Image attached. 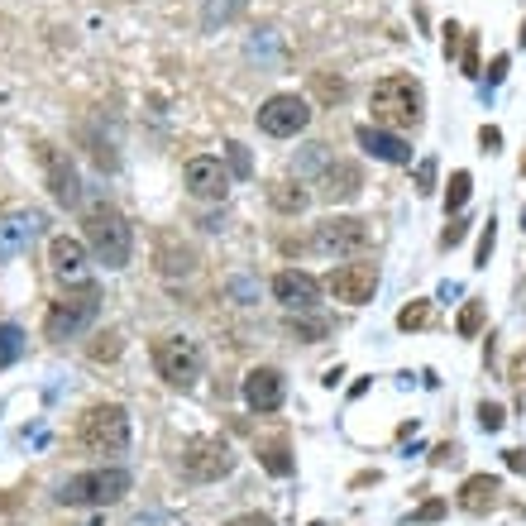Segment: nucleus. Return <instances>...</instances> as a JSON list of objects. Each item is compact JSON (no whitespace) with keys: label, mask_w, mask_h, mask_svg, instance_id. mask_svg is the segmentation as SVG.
<instances>
[{"label":"nucleus","mask_w":526,"mask_h":526,"mask_svg":"<svg viewBox=\"0 0 526 526\" xmlns=\"http://www.w3.org/2000/svg\"><path fill=\"white\" fill-rule=\"evenodd\" d=\"M483 330V302H464V311H460V335L464 340H474Z\"/></svg>","instance_id":"obj_26"},{"label":"nucleus","mask_w":526,"mask_h":526,"mask_svg":"<svg viewBox=\"0 0 526 526\" xmlns=\"http://www.w3.org/2000/svg\"><path fill=\"white\" fill-rule=\"evenodd\" d=\"M479 144L488 149V154H498V144H503V130H493V125H483L479 130Z\"/></svg>","instance_id":"obj_36"},{"label":"nucleus","mask_w":526,"mask_h":526,"mask_svg":"<svg viewBox=\"0 0 526 526\" xmlns=\"http://www.w3.org/2000/svg\"><path fill=\"white\" fill-rule=\"evenodd\" d=\"M268 201H273L283 216H297V211H307V192H302V187H292V182H273V187H268Z\"/></svg>","instance_id":"obj_21"},{"label":"nucleus","mask_w":526,"mask_h":526,"mask_svg":"<svg viewBox=\"0 0 526 526\" xmlns=\"http://www.w3.org/2000/svg\"><path fill=\"white\" fill-rule=\"evenodd\" d=\"M316 91L330 96V101H340V96H345V82H340V77H335V82H330V77H316Z\"/></svg>","instance_id":"obj_34"},{"label":"nucleus","mask_w":526,"mask_h":526,"mask_svg":"<svg viewBox=\"0 0 526 526\" xmlns=\"http://www.w3.org/2000/svg\"><path fill=\"white\" fill-rule=\"evenodd\" d=\"M326 292L335 302H345V307H364L373 302V292H378V263H340V268H330L326 278Z\"/></svg>","instance_id":"obj_10"},{"label":"nucleus","mask_w":526,"mask_h":526,"mask_svg":"<svg viewBox=\"0 0 526 526\" xmlns=\"http://www.w3.org/2000/svg\"><path fill=\"white\" fill-rule=\"evenodd\" d=\"M460 67H464V77H479V34H464Z\"/></svg>","instance_id":"obj_27"},{"label":"nucleus","mask_w":526,"mask_h":526,"mask_svg":"<svg viewBox=\"0 0 526 526\" xmlns=\"http://www.w3.org/2000/svg\"><path fill=\"white\" fill-rule=\"evenodd\" d=\"M39 163H44V177H48V192L58 206H77L82 201V182H77V168H72V158L58 149V144H39L34 149Z\"/></svg>","instance_id":"obj_11"},{"label":"nucleus","mask_w":526,"mask_h":526,"mask_svg":"<svg viewBox=\"0 0 526 526\" xmlns=\"http://www.w3.org/2000/svg\"><path fill=\"white\" fill-rule=\"evenodd\" d=\"M87 249L96 254V263H106L110 273H120V268H130V254H134V230L130 220L120 216L115 206H106V201H96V206H87Z\"/></svg>","instance_id":"obj_2"},{"label":"nucleus","mask_w":526,"mask_h":526,"mask_svg":"<svg viewBox=\"0 0 526 526\" xmlns=\"http://www.w3.org/2000/svg\"><path fill=\"white\" fill-rule=\"evenodd\" d=\"M431 321V307L426 302H407V307L397 311V330H421Z\"/></svg>","instance_id":"obj_24"},{"label":"nucleus","mask_w":526,"mask_h":526,"mask_svg":"<svg viewBox=\"0 0 526 526\" xmlns=\"http://www.w3.org/2000/svg\"><path fill=\"white\" fill-rule=\"evenodd\" d=\"M91 526H96V522H91Z\"/></svg>","instance_id":"obj_44"},{"label":"nucleus","mask_w":526,"mask_h":526,"mask_svg":"<svg viewBox=\"0 0 526 526\" xmlns=\"http://www.w3.org/2000/svg\"><path fill=\"white\" fill-rule=\"evenodd\" d=\"M522 230H526V206H522Z\"/></svg>","instance_id":"obj_41"},{"label":"nucleus","mask_w":526,"mask_h":526,"mask_svg":"<svg viewBox=\"0 0 526 526\" xmlns=\"http://www.w3.org/2000/svg\"><path fill=\"white\" fill-rule=\"evenodd\" d=\"M39 230H44V216H39V211H29V206L5 211V216H0V263L24 254L29 244L39 240Z\"/></svg>","instance_id":"obj_12"},{"label":"nucleus","mask_w":526,"mask_h":526,"mask_svg":"<svg viewBox=\"0 0 526 526\" xmlns=\"http://www.w3.org/2000/svg\"><path fill=\"white\" fill-rule=\"evenodd\" d=\"M225 526H273V517H263V512H240V517H230Z\"/></svg>","instance_id":"obj_35"},{"label":"nucleus","mask_w":526,"mask_h":526,"mask_svg":"<svg viewBox=\"0 0 526 526\" xmlns=\"http://www.w3.org/2000/svg\"><path fill=\"white\" fill-rule=\"evenodd\" d=\"M259 464L273 474V479H287L292 474V455H287V440H268L259 445Z\"/></svg>","instance_id":"obj_20"},{"label":"nucleus","mask_w":526,"mask_h":526,"mask_svg":"<svg viewBox=\"0 0 526 526\" xmlns=\"http://www.w3.org/2000/svg\"><path fill=\"white\" fill-rule=\"evenodd\" d=\"M225 149H230V168L240 177H249V149H244V144H225Z\"/></svg>","instance_id":"obj_33"},{"label":"nucleus","mask_w":526,"mask_h":526,"mask_svg":"<svg viewBox=\"0 0 526 526\" xmlns=\"http://www.w3.org/2000/svg\"><path fill=\"white\" fill-rule=\"evenodd\" d=\"M493 244H498V220L488 216V220H483V235H479V254H474V268H488V259H493Z\"/></svg>","instance_id":"obj_25"},{"label":"nucleus","mask_w":526,"mask_h":526,"mask_svg":"<svg viewBox=\"0 0 526 526\" xmlns=\"http://www.w3.org/2000/svg\"><path fill=\"white\" fill-rule=\"evenodd\" d=\"M354 139H359V149H364V154L383 158V163H412V144H407L402 134H393V130L359 125V130H354Z\"/></svg>","instance_id":"obj_17"},{"label":"nucleus","mask_w":526,"mask_h":526,"mask_svg":"<svg viewBox=\"0 0 526 526\" xmlns=\"http://www.w3.org/2000/svg\"><path fill=\"white\" fill-rule=\"evenodd\" d=\"M460 34H464V29L445 24V58H455V53H460Z\"/></svg>","instance_id":"obj_38"},{"label":"nucleus","mask_w":526,"mask_h":526,"mask_svg":"<svg viewBox=\"0 0 526 526\" xmlns=\"http://www.w3.org/2000/svg\"><path fill=\"white\" fill-rule=\"evenodd\" d=\"M235 469V450L220 436H197L182 445V474L192 483H216Z\"/></svg>","instance_id":"obj_7"},{"label":"nucleus","mask_w":526,"mask_h":526,"mask_svg":"<svg viewBox=\"0 0 526 526\" xmlns=\"http://www.w3.org/2000/svg\"><path fill=\"white\" fill-rule=\"evenodd\" d=\"M182 177H187V192L201 201H220L230 192V173L220 168V158H192Z\"/></svg>","instance_id":"obj_16"},{"label":"nucleus","mask_w":526,"mask_h":526,"mask_svg":"<svg viewBox=\"0 0 526 526\" xmlns=\"http://www.w3.org/2000/svg\"><path fill=\"white\" fill-rule=\"evenodd\" d=\"M20 354H24V330L15 326V321H5V326H0V369H10Z\"/></svg>","instance_id":"obj_22"},{"label":"nucleus","mask_w":526,"mask_h":526,"mask_svg":"<svg viewBox=\"0 0 526 526\" xmlns=\"http://www.w3.org/2000/svg\"><path fill=\"white\" fill-rule=\"evenodd\" d=\"M244 407H249V412H278V407H283V397H287V383H283V373L278 369H268V364H263V369H249L244 373Z\"/></svg>","instance_id":"obj_13"},{"label":"nucleus","mask_w":526,"mask_h":526,"mask_svg":"<svg viewBox=\"0 0 526 526\" xmlns=\"http://www.w3.org/2000/svg\"><path fill=\"white\" fill-rule=\"evenodd\" d=\"M498 498H503V483L493 479V474H469V479L460 483V498H455V503H460L469 517H488V512L498 507Z\"/></svg>","instance_id":"obj_18"},{"label":"nucleus","mask_w":526,"mask_h":526,"mask_svg":"<svg viewBox=\"0 0 526 526\" xmlns=\"http://www.w3.org/2000/svg\"><path fill=\"white\" fill-rule=\"evenodd\" d=\"M364 244H369V220H359V216H326V220H316V230H311V249L326 254V259L359 254Z\"/></svg>","instance_id":"obj_8"},{"label":"nucleus","mask_w":526,"mask_h":526,"mask_svg":"<svg viewBox=\"0 0 526 526\" xmlns=\"http://www.w3.org/2000/svg\"><path fill=\"white\" fill-rule=\"evenodd\" d=\"M292 335L297 340H316V335H326V321H292Z\"/></svg>","instance_id":"obj_32"},{"label":"nucleus","mask_w":526,"mask_h":526,"mask_svg":"<svg viewBox=\"0 0 526 526\" xmlns=\"http://www.w3.org/2000/svg\"><path fill=\"white\" fill-rule=\"evenodd\" d=\"M48 263H53V273L72 287H91V273H87V244L72 240V235H58V240L48 244Z\"/></svg>","instance_id":"obj_14"},{"label":"nucleus","mask_w":526,"mask_h":526,"mask_svg":"<svg viewBox=\"0 0 526 526\" xmlns=\"http://www.w3.org/2000/svg\"><path fill=\"white\" fill-rule=\"evenodd\" d=\"M507 469H512V474H526V450H507Z\"/></svg>","instance_id":"obj_40"},{"label":"nucleus","mask_w":526,"mask_h":526,"mask_svg":"<svg viewBox=\"0 0 526 526\" xmlns=\"http://www.w3.org/2000/svg\"><path fill=\"white\" fill-rule=\"evenodd\" d=\"M311 526H326V522H311Z\"/></svg>","instance_id":"obj_43"},{"label":"nucleus","mask_w":526,"mask_h":526,"mask_svg":"<svg viewBox=\"0 0 526 526\" xmlns=\"http://www.w3.org/2000/svg\"><path fill=\"white\" fill-rule=\"evenodd\" d=\"M440 517H445V503H426L417 512V522H440Z\"/></svg>","instance_id":"obj_39"},{"label":"nucleus","mask_w":526,"mask_h":526,"mask_svg":"<svg viewBox=\"0 0 526 526\" xmlns=\"http://www.w3.org/2000/svg\"><path fill=\"white\" fill-rule=\"evenodd\" d=\"M522 44H526V24H522Z\"/></svg>","instance_id":"obj_42"},{"label":"nucleus","mask_w":526,"mask_h":526,"mask_svg":"<svg viewBox=\"0 0 526 526\" xmlns=\"http://www.w3.org/2000/svg\"><path fill=\"white\" fill-rule=\"evenodd\" d=\"M82 445L91 455H125L130 450V412L120 402H96L82 417Z\"/></svg>","instance_id":"obj_4"},{"label":"nucleus","mask_w":526,"mask_h":526,"mask_svg":"<svg viewBox=\"0 0 526 526\" xmlns=\"http://www.w3.org/2000/svg\"><path fill=\"white\" fill-rule=\"evenodd\" d=\"M359 187H364L359 163H345V158L326 163V173H321V197L326 201H354L359 197Z\"/></svg>","instance_id":"obj_19"},{"label":"nucleus","mask_w":526,"mask_h":526,"mask_svg":"<svg viewBox=\"0 0 526 526\" xmlns=\"http://www.w3.org/2000/svg\"><path fill=\"white\" fill-rule=\"evenodd\" d=\"M421 106H426V96H421V82L417 77H383V82H373L369 91V110H373V125L378 130H417L421 125Z\"/></svg>","instance_id":"obj_1"},{"label":"nucleus","mask_w":526,"mask_h":526,"mask_svg":"<svg viewBox=\"0 0 526 526\" xmlns=\"http://www.w3.org/2000/svg\"><path fill=\"white\" fill-rule=\"evenodd\" d=\"M417 192H421V197H431V192H436V158H421V163H417Z\"/></svg>","instance_id":"obj_28"},{"label":"nucleus","mask_w":526,"mask_h":526,"mask_svg":"<svg viewBox=\"0 0 526 526\" xmlns=\"http://www.w3.org/2000/svg\"><path fill=\"white\" fill-rule=\"evenodd\" d=\"M469 192H474V177L464 173H450V182H445V211H464V201H469Z\"/></svg>","instance_id":"obj_23"},{"label":"nucleus","mask_w":526,"mask_h":526,"mask_svg":"<svg viewBox=\"0 0 526 526\" xmlns=\"http://www.w3.org/2000/svg\"><path fill=\"white\" fill-rule=\"evenodd\" d=\"M311 125V106L307 96H297V91H278V96H268L259 106V130L268 139H292V134H302Z\"/></svg>","instance_id":"obj_9"},{"label":"nucleus","mask_w":526,"mask_h":526,"mask_svg":"<svg viewBox=\"0 0 526 526\" xmlns=\"http://www.w3.org/2000/svg\"><path fill=\"white\" fill-rule=\"evenodd\" d=\"M96 311H101V292L96 287H77V292H67L58 297L44 316V335L48 340H77L82 330L96 321Z\"/></svg>","instance_id":"obj_6"},{"label":"nucleus","mask_w":526,"mask_h":526,"mask_svg":"<svg viewBox=\"0 0 526 526\" xmlns=\"http://www.w3.org/2000/svg\"><path fill=\"white\" fill-rule=\"evenodd\" d=\"M503 77H507V53H498V58H493V67H488V87H498Z\"/></svg>","instance_id":"obj_37"},{"label":"nucleus","mask_w":526,"mask_h":526,"mask_svg":"<svg viewBox=\"0 0 526 526\" xmlns=\"http://www.w3.org/2000/svg\"><path fill=\"white\" fill-rule=\"evenodd\" d=\"M154 369L168 388H182V393H187V388H197L206 359H201L197 340H187V335H163L154 345Z\"/></svg>","instance_id":"obj_5"},{"label":"nucleus","mask_w":526,"mask_h":526,"mask_svg":"<svg viewBox=\"0 0 526 526\" xmlns=\"http://www.w3.org/2000/svg\"><path fill=\"white\" fill-rule=\"evenodd\" d=\"M120 354V335L106 330V335H96V345H91V359H115Z\"/></svg>","instance_id":"obj_30"},{"label":"nucleus","mask_w":526,"mask_h":526,"mask_svg":"<svg viewBox=\"0 0 526 526\" xmlns=\"http://www.w3.org/2000/svg\"><path fill=\"white\" fill-rule=\"evenodd\" d=\"M479 426H483V431H503V407H498V402H483V407H479Z\"/></svg>","instance_id":"obj_31"},{"label":"nucleus","mask_w":526,"mask_h":526,"mask_svg":"<svg viewBox=\"0 0 526 526\" xmlns=\"http://www.w3.org/2000/svg\"><path fill=\"white\" fill-rule=\"evenodd\" d=\"M464 235H469V220L455 216L450 225H445V230H440V249H455V244H460Z\"/></svg>","instance_id":"obj_29"},{"label":"nucleus","mask_w":526,"mask_h":526,"mask_svg":"<svg viewBox=\"0 0 526 526\" xmlns=\"http://www.w3.org/2000/svg\"><path fill=\"white\" fill-rule=\"evenodd\" d=\"M130 488H134L130 469L101 464V469H87V474H72L63 483V493H58V503L63 507H110V503H120Z\"/></svg>","instance_id":"obj_3"},{"label":"nucleus","mask_w":526,"mask_h":526,"mask_svg":"<svg viewBox=\"0 0 526 526\" xmlns=\"http://www.w3.org/2000/svg\"><path fill=\"white\" fill-rule=\"evenodd\" d=\"M273 297H278L287 311H311L321 302V283H316L311 273H302V268H283V273L273 278Z\"/></svg>","instance_id":"obj_15"}]
</instances>
